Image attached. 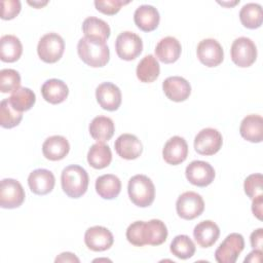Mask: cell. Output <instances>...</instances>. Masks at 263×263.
Wrapping results in <instances>:
<instances>
[{"label":"cell","mask_w":263,"mask_h":263,"mask_svg":"<svg viewBox=\"0 0 263 263\" xmlns=\"http://www.w3.org/2000/svg\"><path fill=\"white\" fill-rule=\"evenodd\" d=\"M88 182L86 171L77 164L66 166L61 175L62 189L71 198L81 197L87 190Z\"/></svg>","instance_id":"6da1fadb"},{"label":"cell","mask_w":263,"mask_h":263,"mask_svg":"<svg viewBox=\"0 0 263 263\" xmlns=\"http://www.w3.org/2000/svg\"><path fill=\"white\" fill-rule=\"evenodd\" d=\"M77 52L82 62L92 68L104 67L110 60V50L106 42L85 37L78 41Z\"/></svg>","instance_id":"7a4b0ae2"},{"label":"cell","mask_w":263,"mask_h":263,"mask_svg":"<svg viewBox=\"0 0 263 263\" xmlns=\"http://www.w3.org/2000/svg\"><path fill=\"white\" fill-rule=\"evenodd\" d=\"M127 192L132 202L140 208L152 204L155 198V186L145 175H136L128 181Z\"/></svg>","instance_id":"3957f363"},{"label":"cell","mask_w":263,"mask_h":263,"mask_svg":"<svg viewBox=\"0 0 263 263\" xmlns=\"http://www.w3.org/2000/svg\"><path fill=\"white\" fill-rule=\"evenodd\" d=\"M65 50V41L58 33H47L43 35L37 45L39 58L48 64L58 62Z\"/></svg>","instance_id":"277c9868"},{"label":"cell","mask_w":263,"mask_h":263,"mask_svg":"<svg viewBox=\"0 0 263 263\" xmlns=\"http://www.w3.org/2000/svg\"><path fill=\"white\" fill-rule=\"evenodd\" d=\"M230 53L231 60L236 66L247 68L255 63L257 59V47L252 39L238 37L232 42Z\"/></svg>","instance_id":"5b68a950"},{"label":"cell","mask_w":263,"mask_h":263,"mask_svg":"<svg viewBox=\"0 0 263 263\" xmlns=\"http://www.w3.org/2000/svg\"><path fill=\"white\" fill-rule=\"evenodd\" d=\"M245 249V239L240 233H230L220 243L215 252L218 263H234Z\"/></svg>","instance_id":"8992f818"},{"label":"cell","mask_w":263,"mask_h":263,"mask_svg":"<svg viewBox=\"0 0 263 263\" xmlns=\"http://www.w3.org/2000/svg\"><path fill=\"white\" fill-rule=\"evenodd\" d=\"M176 210L178 216L182 219L193 220L202 214L204 210V201L198 193L194 191H186L178 197Z\"/></svg>","instance_id":"52a82bcc"},{"label":"cell","mask_w":263,"mask_h":263,"mask_svg":"<svg viewBox=\"0 0 263 263\" xmlns=\"http://www.w3.org/2000/svg\"><path fill=\"white\" fill-rule=\"evenodd\" d=\"M117 55L124 61H133L143 50V41L139 35L130 31L120 33L115 41Z\"/></svg>","instance_id":"ba28073f"},{"label":"cell","mask_w":263,"mask_h":263,"mask_svg":"<svg viewBox=\"0 0 263 263\" xmlns=\"http://www.w3.org/2000/svg\"><path fill=\"white\" fill-rule=\"evenodd\" d=\"M25 190L22 184L10 178L3 179L0 185V206L3 209H15L25 200Z\"/></svg>","instance_id":"9c48e42d"},{"label":"cell","mask_w":263,"mask_h":263,"mask_svg":"<svg viewBox=\"0 0 263 263\" xmlns=\"http://www.w3.org/2000/svg\"><path fill=\"white\" fill-rule=\"evenodd\" d=\"M223 138L219 130L212 127L201 129L194 139V149L200 155L211 156L222 147Z\"/></svg>","instance_id":"30bf717a"},{"label":"cell","mask_w":263,"mask_h":263,"mask_svg":"<svg viewBox=\"0 0 263 263\" xmlns=\"http://www.w3.org/2000/svg\"><path fill=\"white\" fill-rule=\"evenodd\" d=\"M196 53L200 63L210 68L219 66L224 59L223 47L213 38L201 40L197 45Z\"/></svg>","instance_id":"8fae6325"},{"label":"cell","mask_w":263,"mask_h":263,"mask_svg":"<svg viewBox=\"0 0 263 263\" xmlns=\"http://www.w3.org/2000/svg\"><path fill=\"white\" fill-rule=\"evenodd\" d=\"M185 175L192 185L197 187H206L215 179V170L206 161L193 160L187 165Z\"/></svg>","instance_id":"7c38bea8"},{"label":"cell","mask_w":263,"mask_h":263,"mask_svg":"<svg viewBox=\"0 0 263 263\" xmlns=\"http://www.w3.org/2000/svg\"><path fill=\"white\" fill-rule=\"evenodd\" d=\"M86 247L95 252H103L110 249L114 242L112 232L104 226L89 227L84 234Z\"/></svg>","instance_id":"4fadbf2b"},{"label":"cell","mask_w":263,"mask_h":263,"mask_svg":"<svg viewBox=\"0 0 263 263\" xmlns=\"http://www.w3.org/2000/svg\"><path fill=\"white\" fill-rule=\"evenodd\" d=\"M96 98L99 105L107 111H115L121 105V90L112 82H103L96 88Z\"/></svg>","instance_id":"5bb4252c"},{"label":"cell","mask_w":263,"mask_h":263,"mask_svg":"<svg viewBox=\"0 0 263 263\" xmlns=\"http://www.w3.org/2000/svg\"><path fill=\"white\" fill-rule=\"evenodd\" d=\"M188 156V145L184 138L174 136L164 144L162 157L164 161L172 165H178L186 160Z\"/></svg>","instance_id":"9a60e30c"},{"label":"cell","mask_w":263,"mask_h":263,"mask_svg":"<svg viewBox=\"0 0 263 263\" xmlns=\"http://www.w3.org/2000/svg\"><path fill=\"white\" fill-rule=\"evenodd\" d=\"M167 234L166 225L161 220L152 219L142 223V241L144 246H160L166 240Z\"/></svg>","instance_id":"2e32d148"},{"label":"cell","mask_w":263,"mask_h":263,"mask_svg":"<svg viewBox=\"0 0 263 263\" xmlns=\"http://www.w3.org/2000/svg\"><path fill=\"white\" fill-rule=\"evenodd\" d=\"M55 184L53 174L46 168H37L30 173L28 185L30 190L37 195H45L52 191Z\"/></svg>","instance_id":"e0dca14e"},{"label":"cell","mask_w":263,"mask_h":263,"mask_svg":"<svg viewBox=\"0 0 263 263\" xmlns=\"http://www.w3.org/2000/svg\"><path fill=\"white\" fill-rule=\"evenodd\" d=\"M162 89L166 98L174 102L186 101L191 93L190 83L181 76L167 77L162 82Z\"/></svg>","instance_id":"ac0fdd59"},{"label":"cell","mask_w":263,"mask_h":263,"mask_svg":"<svg viewBox=\"0 0 263 263\" xmlns=\"http://www.w3.org/2000/svg\"><path fill=\"white\" fill-rule=\"evenodd\" d=\"M116 153L123 159L133 160L138 158L143 151V146L138 137L132 134L120 135L114 143Z\"/></svg>","instance_id":"d6986e66"},{"label":"cell","mask_w":263,"mask_h":263,"mask_svg":"<svg viewBox=\"0 0 263 263\" xmlns=\"http://www.w3.org/2000/svg\"><path fill=\"white\" fill-rule=\"evenodd\" d=\"M134 21L140 30L144 32H151L158 27L160 15L154 6L143 4L136 9L134 13Z\"/></svg>","instance_id":"ffe728a7"},{"label":"cell","mask_w":263,"mask_h":263,"mask_svg":"<svg viewBox=\"0 0 263 263\" xmlns=\"http://www.w3.org/2000/svg\"><path fill=\"white\" fill-rule=\"evenodd\" d=\"M70 151V144L63 136H51L47 138L42 145V153L46 159L58 161L67 156Z\"/></svg>","instance_id":"44dd1931"},{"label":"cell","mask_w":263,"mask_h":263,"mask_svg":"<svg viewBox=\"0 0 263 263\" xmlns=\"http://www.w3.org/2000/svg\"><path fill=\"white\" fill-rule=\"evenodd\" d=\"M220 228L212 220L199 222L193 229V236L197 245L201 248L212 247L219 238Z\"/></svg>","instance_id":"7402d4cb"},{"label":"cell","mask_w":263,"mask_h":263,"mask_svg":"<svg viewBox=\"0 0 263 263\" xmlns=\"http://www.w3.org/2000/svg\"><path fill=\"white\" fill-rule=\"evenodd\" d=\"M181 51V43L173 36H166L160 39L155 47L156 58L164 64L175 63L180 58Z\"/></svg>","instance_id":"603a6c76"},{"label":"cell","mask_w":263,"mask_h":263,"mask_svg":"<svg viewBox=\"0 0 263 263\" xmlns=\"http://www.w3.org/2000/svg\"><path fill=\"white\" fill-rule=\"evenodd\" d=\"M240 136L252 143H260L263 140V118L257 114L247 115L240 122Z\"/></svg>","instance_id":"cb8c5ba5"},{"label":"cell","mask_w":263,"mask_h":263,"mask_svg":"<svg viewBox=\"0 0 263 263\" xmlns=\"http://www.w3.org/2000/svg\"><path fill=\"white\" fill-rule=\"evenodd\" d=\"M41 93L46 102L57 105L63 103L67 99L69 95V88L63 80L52 78L46 80L42 84Z\"/></svg>","instance_id":"d4e9b609"},{"label":"cell","mask_w":263,"mask_h":263,"mask_svg":"<svg viewBox=\"0 0 263 263\" xmlns=\"http://www.w3.org/2000/svg\"><path fill=\"white\" fill-rule=\"evenodd\" d=\"M82 31L85 38L101 42H106L111 33L109 25L96 16H88L83 21Z\"/></svg>","instance_id":"484cf974"},{"label":"cell","mask_w":263,"mask_h":263,"mask_svg":"<svg viewBox=\"0 0 263 263\" xmlns=\"http://www.w3.org/2000/svg\"><path fill=\"white\" fill-rule=\"evenodd\" d=\"M88 130L93 140L98 143H105L113 137L115 125L110 117L100 115L91 120Z\"/></svg>","instance_id":"4316f807"},{"label":"cell","mask_w":263,"mask_h":263,"mask_svg":"<svg viewBox=\"0 0 263 263\" xmlns=\"http://www.w3.org/2000/svg\"><path fill=\"white\" fill-rule=\"evenodd\" d=\"M96 191L104 199H114L121 191V181L112 174L102 175L96 180Z\"/></svg>","instance_id":"83f0119b"},{"label":"cell","mask_w":263,"mask_h":263,"mask_svg":"<svg viewBox=\"0 0 263 263\" xmlns=\"http://www.w3.org/2000/svg\"><path fill=\"white\" fill-rule=\"evenodd\" d=\"M23 53L21 40L14 35H4L0 38V59L2 62L13 63Z\"/></svg>","instance_id":"f1b7e54d"},{"label":"cell","mask_w":263,"mask_h":263,"mask_svg":"<svg viewBox=\"0 0 263 263\" xmlns=\"http://www.w3.org/2000/svg\"><path fill=\"white\" fill-rule=\"evenodd\" d=\"M160 73V66L153 54L145 55L138 64L136 74L141 82L151 83L155 81Z\"/></svg>","instance_id":"f546056e"},{"label":"cell","mask_w":263,"mask_h":263,"mask_svg":"<svg viewBox=\"0 0 263 263\" xmlns=\"http://www.w3.org/2000/svg\"><path fill=\"white\" fill-rule=\"evenodd\" d=\"M112 160V152L108 145L104 143L93 144L87 153V162L97 170L107 167Z\"/></svg>","instance_id":"4dcf8cb0"},{"label":"cell","mask_w":263,"mask_h":263,"mask_svg":"<svg viewBox=\"0 0 263 263\" xmlns=\"http://www.w3.org/2000/svg\"><path fill=\"white\" fill-rule=\"evenodd\" d=\"M239 20L243 27L248 29H257L261 27L263 15L262 7L258 3H247L239 11Z\"/></svg>","instance_id":"1f68e13d"},{"label":"cell","mask_w":263,"mask_h":263,"mask_svg":"<svg viewBox=\"0 0 263 263\" xmlns=\"http://www.w3.org/2000/svg\"><path fill=\"white\" fill-rule=\"evenodd\" d=\"M10 105L18 112H24L30 110L35 102L36 96L33 90L28 87H20L8 98Z\"/></svg>","instance_id":"d6a6232c"},{"label":"cell","mask_w":263,"mask_h":263,"mask_svg":"<svg viewBox=\"0 0 263 263\" xmlns=\"http://www.w3.org/2000/svg\"><path fill=\"white\" fill-rule=\"evenodd\" d=\"M170 250L174 256L179 259L186 260L191 258L195 253V245L186 234H180L174 237L171 242Z\"/></svg>","instance_id":"836d02e7"},{"label":"cell","mask_w":263,"mask_h":263,"mask_svg":"<svg viewBox=\"0 0 263 263\" xmlns=\"http://www.w3.org/2000/svg\"><path fill=\"white\" fill-rule=\"evenodd\" d=\"M23 119V113L16 111L9 103L8 99H4L0 103V124L4 128H12L20 124Z\"/></svg>","instance_id":"e575fe53"},{"label":"cell","mask_w":263,"mask_h":263,"mask_svg":"<svg viewBox=\"0 0 263 263\" xmlns=\"http://www.w3.org/2000/svg\"><path fill=\"white\" fill-rule=\"evenodd\" d=\"M21 87V75L14 69L0 71V90L3 93L13 92Z\"/></svg>","instance_id":"d590c367"},{"label":"cell","mask_w":263,"mask_h":263,"mask_svg":"<svg viewBox=\"0 0 263 263\" xmlns=\"http://www.w3.org/2000/svg\"><path fill=\"white\" fill-rule=\"evenodd\" d=\"M262 184H263V177L261 174H252L248 176L243 183L245 193L253 199L254 197L262 194Z\"/></svg>","instance_id":"8d00e7d4"},{"label":"cell","mask_w":263,"mask_h":263,"mask_svg":"<svg viewBox=\"0 0 263 263\" xmlns=\"http://www.w3.org/2000/svg\"><path fill=\"white\" fill-rule=\"evenodd\" d=\"M128 3L129 1H123V0H104V1L96 0L95 6L97 10L101 11L102 13L113 15V14H116L123 5H126Z\"/></svg>","instance_id":"74e56055"},{"label":"cell","mask_w":263,"mask_h":263,"mask_svg":"<svg viewBox=\"0 0 263 263\" xmlns=\"http://www.w3.org/2000/svg\"><path fill=\"white\" fill-rule=\"evenodd\" d=\"M21 2L18 0H3L1 1V18L12 20L21 11Z\"/></svg>","instance_id":"f35d334b"},{"label":"cell","mask_w":263,"mask_h":263,"mask_svg":"<svg viewBox=\"0 0 263 263\" xmlns=\"http://www.w3.org/2000/svg\"><path fill=\"white\" fill-rule=\"evenodd\" d=\"M250 241H251V246L254 249L262 250V247H263V229L258 228L255 231H253L251 233V236H250Z\"/></svg>","instance_id":"ab89813d"},{"label":"cell","mask_w":263,"mask_h":263,"mask_svg":"<svg viewBox=\"0 0 263 263\" xmlns=\"http://www.w3.org/2000/svg\"><path fill=\"white\" fill-rule=\"evenodd\" d=\"M262 205H263V195L260 194L253 198L252 212L259 220H262Z\"/></svg>","instance_id":"60d3db41"},{"label":"cell","mask_w":263,"mask_h":263,"mask_svg":"<svg viewBox=\"0 0 263 263\" xmlns=\"http://www.w3.org/2000/svg\"><path fill=\"white\" fill-rule=\"evenodd\" d=\"M57 263L58 262H77L79 263L80 260L75 256V254L73 253H70V252H64L62 254H60L55 260H54Z\"/></svg>","instance_id":"b9f144b4"},{"label":"cell","mask_w":263,"mask_h":263,"mask_svg":"<svg viewBox=\"0 0 263 263\" xmlns=\"http://www.w3.org/2000/svg\"><path fill=\"white\" fill-rule=\"evenodd\" d=\"M261 258H262V250L254 249V251H252V252L248 255V257H246L245 263H247V262L259 263V262H261Z\"/></svg>","instance_id":"7bdbcfd3"},{"label":"cell","mask_w":263,"mask_h":263,"mask_svg":"<svg viewBox=\"0 0 263 263\" xmlns=\"http://www.w3.org/2000/svg\"><path fill=\"white\" fill-rule=\"evenodd\" d=\"M28 3H29L30 5H32V6H34V7H36V8H41L42 6L46 5V4L48 3V1H43V2H40V1H33V2L28 1Z\"/></svg>","instance_id":"ee69618b"}]
</instances>
